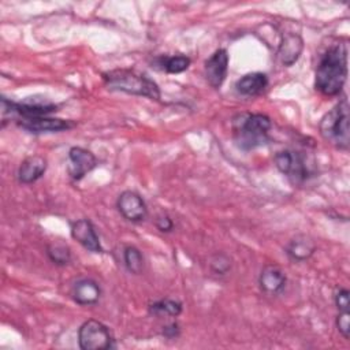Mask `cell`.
<instances>
[{
  "label": "cell",
  "instance_id": "cell-20",
  "mask_svg": "<svg viewBox=\"0 0 350 350\" xmlns=\"http://www.w3.org/2000/svg\"><path fill=\"white\" fill-rule=\"evenodd\" d=\"M123 262L126 269L133 275H139L144 271L145 260L141 250L137 246L129 245L123 249Z\"/></svg>",
  "mask_w": 350,
  "mask_h": 350
},
{
  "label": "cell",
  "instance_id": "cell-22",
  "mask_svg": "<svg viewBox=\"0 0 350 350\" xmlns=\"http://www.w3.org/2000/svg\"><path fill=\"white\" fill-rule=\"evenodd\" d=\"M46 256L49 260L59 267H64L71 260L70 247L62 242H52L46 246Z\"/></svg>",
  "mask_w": 350,
  "mask_h": 350
},
{
  "label": "cell",
  "instance_id": "cell-23",
  "mask_svg": "<svg viewBox=\"0 0 350 350\" xmlns=\"http://www.w3.org/2000/svg\"><path fill=\"white\" fill-rule=\"evenodd\" d=\"M211 269L216 273V275H226L230 269H231V260L228 256L223 254V253H217L211 258Z\"/></svg>",
  "mask_w": 350,
  "mask_h": 350
},
{
  "label": "cell",
  "instance_id": "cell-3",
  "mask_svg": "<svg viewBox=\"0 0 350 350\" xmlns=\"http://www.w3.org/2000/svg\"><path fill=\"white\" fill-rule=\"evenodd\" d=\"M101 77L109 90L141 96L154 101L160 100V89L157 83L148 75L141 74L135 70L116 68L103 72Z\"/></svg>",
  "mask_w": 350,
  "mask_h": 350
},
{
  "label": "cell",
  "instance_id": "cell-16",
  "mask_svg": "<svg viewBox=\"0 0 350 350\" xmlns=\"http://www.w3.org/2000/svg\"><path fill=\"white\" fill-rule=\"evenodd\" d=\"M304 51V40L297 33H287L283 34L279 48H278V57L284 67L293 66L301 56Z\"/></svg>",
  "mask_w": 350,
  "mask_h": 350
},
{
  "label": "cell",
  "instance_id": "cell-4",
  "mask_svg": "<svg viewBox=\"0 0 350 350\" xmlns=\"http://www.w3.org/2000/svg\"><path fill=\"white\" fill-rule=\"evenodd\" d=\"M349 101L343 96L319 123V131L324 141L339 150H347L350 144L349 131Z\"/></svg>",
  "mask_w": 350,
  "mask_h": 350
},
{
  "label": "cell",
  "instance_id": "cell-13",
  "mask_svg": "<svg viewBox=\"0 0 350 350\" xmlns=\"http://www.w3.org/2000/svg\"><path fill=\"white\" fill-rule=\"evenodd\" d=\"M287 276L283 269L275 264L265 265L258 276V286L261 291L268 295H279L284 291Z\"/></svg>",
  "mask_w": 350,
  "mask_h": 350
},
{
  "label": "cell",
  "instance_id": "cell-9",
  "mask_svg": "<svg viewBox=\"0 0 350 350\" xmlns=\"http://www.w3.org/2000/svg\"><path fill=\"white\" fill-rule=\"evenodd\" d=\"M228 52L224 48L216 49L204 64V77L208 85L213 89H220L226 81L228 71Z\"/></svg>",
  "mask_w": 350,
  "mask_h": 350
},
{
  "label": "cell",
  "instance_id": "cell-6",
  "mask_svg": "<svg viewBox=\"0 0 350 350\" xmlns=\"http://www.w3.org/2000/svg\"><path fill=\"white\" fill-rule=\"evenodd\" d=\"M78 345L82 350H107L116 347L111 329L98 320H86L78 329Z\"/></svg>",
  "mask_w": 350,
  "mask_h": 350
},
{
  "label": "cell",
  "instance_id": "cell-8",
  "mask_svg": "<svg viewBox=\"0 0 350 350\" xmlns=\"http://www.w3.org/2000/svg\"><path fill=\"white\" fill-rule=\"evenodd\" d=\"M116 208L123 219L131 223H141L148 216L145 200L134 190H124L116 200Z\"/></svg>",
  "mask_w": 350,
  "mask_h": 350
},
{
  "label": "cell",
  "instance_id": "cell-21",
  "mask_svg": "<svg viewBox=\"0 0 350 350\" xmlns=\"http://www.w3.org/2000/svg\"><path fill=\"white\" fill-rule=\"evenodd\" d=\"M159 60H160L161 68L168 74H180V72L186 71L191 64L190 57L185 56V55L164 56V57H160Z\"/></svg>",
  "mask_w": 350,
  "mask_h": 350
},
{
  "label": "cell",
  "instance_id": "cell-27",
  "mask_svg": "<svg viewBox=\"0 0 350 350\" xmlns=\"http://www.w3.org/2000/svg\"><path fill=\"white\" fill-rule=\"evenodd\" d=\"M161 334L164 338L167 339H176L179 335H180V328H179V324L178 323H170L167 325L163 327L161 329Z\"/></svg>",
  "mask_w": 350,
  "mask_h": 350
},
{
  "label": "cell",
  "instance_id": "cell-2",
  "mask_svg": "<svg viewBox=\"0 0 350 350\" xmlns=\"http://www.w3.org/2000/svg\"><path fill=\"white\" fill-rule=\"evenodd\" d=\"M271 118L264 113H239L232 119V138L241 150H253L269 142Z\"/></svg>",
  "mask_w": 350,
  "mask_h": 350
},
{
  "label": "cell",
  "instance_id": "cell-24",
  "mask_svg": "<svg viewBox=\"0 0 350 350\" xmlns=\"http://www.w3.org/2000/svg\"><path fill=\"white\" fill-rule=\"evenodd\" d=\"M349 290L345 288V287H339L336 291H335V295H334V301H335V305L338 308L339 312H349V306H350V299H349Z\"/></svg>",
  "mask_w": 350,
  "mask_h": 350
},
{
  "label": "cell",
  "instance_id": "cell-18",
  "mask_svg": "<svg viewBox=\"0 0 350 350\" xmlns=\"http://www.w3.org/2000/svg\"><path fill=\"white\" fill-rule=\"evenodd\" d=\"M316 250V243L314 241L305 235V234H299L295 235L294 238H291L286 246V254L288 256L290 260L297 261V262H302L306 261L308 258H310L313 256Z\"/></svg>",
  "mask_w": 350,
  "mask_h": 350
},
{
  "label": "cell",
  "instance_id": "cell-25",
  "mask_svg": "<svg viewBox=\"0 0 350 350\" xmlns=\"http://www.w3.org/2000/svg\"><path fill=\"white\" fill-rule=\"evenodd\" d=\"M336 328L345 339H349V335H350V313L349 312H339V314L336 316Z\"/></svg>",
  "mask_w": 350,
  "mask_h": 350
},
{
  "label": "cell",
  "instance_id": "cell-10",
  "mask_svg": "<svg viewBox=\"0 0 350 350\" xmlns=\"http://www.w3.org/2000/svg\"><path fill=\"white\" fill-rule=\"evenodd\" d=\"M16 124L33 134H42V133H57L70 130L75 126L74 122L59 119V118H49V116H36V118H22L16 119Z\"/></svg>",
  "mask_w": 350,
  "mask_h": 350
},
{
  "label": "cell",
  "instance_id": "cell-7",
  "mask_svg": "<svg viewBox=\"0 0 350 350\" xmlns=\"http://www.w3.org/2000/svg\"><path fill=\"white\" fill-rule=\"evenodd\" d=\"M1 108H3V116L10 113V115H16L18 116L16 119L49 116L51 113L57 111L56 104L45 100H36V98H29V100H25L23 103H15L3 97Z\"/></svg>",
  "mask_w": 350,
  "mask_h": 350
},
{
  "label": "cell",
  "instance_id": "cell-11",
  "mask_svg": "<svg viewBox=\"0 0 350 350\" xmlns=\"http://www.w3.org/2000/svg\"><path fill=\"white\" fill-rule=\"evenodd\" d=\"M97 165V159L89 149L82 146H72L68 150V175L74 180H81Z\"/></svg>",
  "mask_w": 350,
  "mask_h": 350
},
{
  "label": "cell",
  "instance_id": "cell-14",
  "mask_svg": "<svg viewBox=\"0 0 350 350\" xmlns=\"http://www.w3.org/2000/svg\"><path fill=\"white\" fill-rule=\"evenodd\" d=\"M48 161L41 154H31L22 160L18 167L16 178L18 182L22 185H30L38 180L46 171Z\"/></svg>",
  "mask_w": 350,
  "mask_h": 350
},
{
  "label": "cell",
  "instance_id": "cell-5",
  "mask_svg": "<svg viewBox=\"0 0 350 350\" xmlns=\"http://www.w3.org/2000/svg\"><path fill=\"white\" fill-rule=\"evenodd\" d=\"M275 167L294 183H302L316 174V163L308 153L283 149L273 156Z\"/></svg>",
  "mask_w": 350,
  "mask_h": 350
},
{
  "label": "cell",
  "instance_id": "cell-19",
  "mask_svg": "<svg viewBox=\"0 0 350 350\" xmlns=\"http://www.w3.org/2000/svg\"><path fill=\"white\" fill-rule=\"evenodd\" d=\"M182 302L176 301V299H171V298H164V299H159L154 301L149 305V313L157 317H163V316H170V317H176L182 313Z\"/></svg>",
  "mask_w": 350,
  "mask_h": 350
},
{
  "label": "cell",
  "instance_id": "cell-15",
  "mask_svg": "<svg viewBox=\"0 0 350 350\" xmlns=\"http://www.w3.org/2000/svg\"><path fill=\"white\" fill-rule=\"evenodd\" d=\"M71 297L74 302L81 306L96 305L101 297V287L96 280L82 278L74 283L71 288Z\"/></svg>",
  "mask_w": 350,
  "mask_h": 350
},
{
  "label": "cell",
  "instance_id": "cell-1",
  "mask_svg": "<svg viewBox=\"0 0 350 350\" xmlns=\"http://www.w3.org/2000/svg\"><path fill=\"white\" fill-rule=\"evenodd\" d=\"M349 45L346 40L332 42L321 55L314 72V89L323 96L334 97L342 93L347 79Z\"/></svg>",
  "mask_w": 350,
  "mask_h": 350
},
{
  "label": "cell",
  "instance_id": "cell-17",
  "mask_svg": "<svg viewBox=\"0 0 350 350\" xmlns=\"http://www.w3.org/2000/svg\"><path fill=\"white\" fill-rule=\"evenodd\" d=\"M269 81L267 74L264 72H247L245 75H242L237 82H235V90L238 94L245 96V97H256L258 94H261L267 86H268Z\"/></svg>",
  "mask_w": 350,
  "mask_h": 350
},
{
  "label": "cell",
  "instance_id": "cell-26",
  "mask_svg": "<svg viewBox=\"0 0 350 350\" xmlns=\"http://www.w3.org/2000/svg\"><path fill=\"white\" fill-rule=\"evenodd\" d=\"M154 226H156V228H157L159 231H161V232H170V231H172V228H174V221L171 220L170 216H167V215H160V216H157V219H156V221H154Z\"/></svg>",
  "mask_w": 350,
  "mask_h": 350
},
{
  "label": "cell",
  "instance_id": "cell-12",
  "mask_svg": "<svg viewBox=\"0 0 350 350\" xmlns=\"http://www.w3.org/2000/svg\"><path fill=\"white\" fill-rule=\"evenodd\" d=\"M71 237L92 253H101L103 247L93 223L89 219H78L71 224Z\"/></svg>",
  "mask_w": 350,
  "mask_h": 350
}]
</instances>
